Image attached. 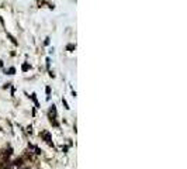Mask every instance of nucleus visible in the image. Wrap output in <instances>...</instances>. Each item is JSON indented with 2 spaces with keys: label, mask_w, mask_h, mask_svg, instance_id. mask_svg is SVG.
I'll return each mask as SVG.
<instances>
[{
  "label": "nucleus",
  "mask_w": 187,
  "mask_h": 169,
  "mask_svg": "<svg viewBox=\"0 0 187 169\" xmlns=\"http://www.w3.org/2000/svg\"><path fill=\"white\" fill-rule=\"evenodd\" d=\"M42 137H44V138H45V141L46 142H48V144L49 145H52V141H51V137H49V134H48V132H42Z\"/></svg>",
  "instance_id": "nucleus-1"
},
{
  "label": "nucleus",
  "mask_w": 187,
  "mask_h": 169,
  "mask_svg": "<svg viewBox=\"0 0 187 169\" xmlns=\"http://www.w3.org/2000/svg\"><path fill=\"white\" fill-rule=\"evenodd\" d=\"M30 68H31V66H30V65H28V64H24V65H23V71L25 72V71H28Z\"/></svg>",
  "instance_id": "nucleus-2"
},
{
  "label": "nucleus",
  "mask_w": 187,
  "mask_h": 169,
  "mask_svg": "<svg viewBox=\"0 0 187 169\" xmlns=\"http://www.w3.org/2000/svg\"><path fill=\"white\" fill-rule=\"evenodd\" d=\"M17 168H19V165H15V163H11V165H10L7 169H17Z\"/></svg>",
  "instance_id": "nucleus-3"
},
{
  "label": "nucleus",
  "mask_w": 187,
  "mask_h": 169,
  "mask_svg": "<svg viewBox=\"0 0 187 169\" xmlns=\"http://www.w3.org/2000/svg\"><path fill=\"white\" fill-rule=\"evenodd\" d=\"M14 72H15L14 68H10V69H9V75H14Z\"/></svg>",
  "instance_id": "nucleus-4"
},
{
  "label": "nucleus",
  "mask_w": 187,
  "mask_h": 169,
  "mask_svg": "<svg viewBox=\"0 0 187 169\" xmlns=\"http://www.w3.org/2000/svg\"><path fill=\"white\" fill-rule=\"evenodd\" d=\"M67 49H69V51H72V49H75V45H73V44H69V45H67Z\"/></svg>",
  "instance_id": "nucleus-5"
},
{
  "label": "nucleus",
  "mask_w": 187,
  "mask_h": 169,
  "mask_svg": "<svg viewBox=\"0 0 187 169\" xmlns=\"http://www.w3.org/2000/svg\"><path fill=\"white\" fill-rule=\"evenodd\" d=\"M2 66H3V62H2V61H0V68H2Z\"/></svg>",
  "instance_id": "nucleus-6"
}]
</instances>
